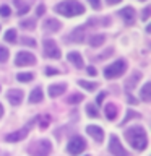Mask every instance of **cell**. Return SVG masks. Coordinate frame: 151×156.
<instances>
[{"label":"cell","mask_w":151,"mask_h":156,"mask_svg":"<svg viewBox=\"0 0 151 156\" xmlns=\"http://www.w3.org/2000/svg\"><path fill=\"white\" fill-rule=\"evenodd\" d=\"M125 138L132 145V148L143 151L148 146V136L143 127H130L125 130Z\"/></svg>","instance_id":"6da1fadb"},{"label":"cell","mask_w":151,"mask_h":156,"mask_svg":"<svg viewBox=\"0 0 151 156\" xmlns=\"http://www.w3.org/2000/svg\"><path fill=\"white\" fill-rule=\"evenodd\" d=\"M55 12H58L67 18H72V16H78V15L85 13V7L80 2H76V0H65V2L55 5Z\"/></svg>","instance_id":"7a4b0ae2"},{"label":"cell","mask_w":151,"mask_h":156,"mask_svg":"<svg viewBox=\"0 0 151 156\" xmlns=\"http://www.w3.org/2000/svg\"><path fill=\"white\" fill-rule=\"evenodd\" d=\"M52 151V145L49 140H39L29 146V153L33 156H49Z\"/></svg>","instance_id":"3957f363"},{"label":"cell","mask_w":151,"mask_h":156,"mask_svg":"<svg viewBox=\"0 0 151 156\" xmlns=\"http://www.w3.org/2000/svg\"><path fill=\"white\" fill-rule=\"evenodd\" d=\"M125 68H127V62L120 58V60L114 62L112 65L106 67V70H104V76H106V78H109V80H111V78H117V76L124 75Z\"/></svg>","instance_id":"277c9868"},{"label":"cell","mask_w":151,"mask_h":156,"mask_svg":"<svg viewBox=\"0 0 151 156\" xmlns=\"http://www.w3.org/2000/svg\"><path fill=\"white\" fill-rule=\"evenodd\" d=\"M85 148H86V141L83 140V136H80V135H75V136H73V138L68 141V146H67L68 153L73 154V156L80 154Z\"/></svg>","instance_id":"5b68a950"},{"label":"cell","mask_w":151,"mask_h":156,"mask_svg":"<svg viewBox=\"0 0 151 156\" xmlns=\"http://www.w3.org/2000/svg\"><path fill=\"white\" fill-rule=\"evenodd\" d=\"M44 55L49 58H60L62 52L54 39H44Z\"/></svg>","instance_id":"8992f818"},{"label":"cell","mask_w":151,"mask_h":156,"mask_svg":"<svg viewBox=\"0 0 151 156\" xmlns=\"http://www.w3.org/2000/svg\"><path fill=\"white\" fill-rule=\"evenodd\" d=\"M109 151L112 153V156H128V153H127V150L122 146L120 140L117 135H111L109 138Z\"/></svg>","instance_id":"52a82bcc"},{"label":"cell","mask_w":151,"mask_h":156,"mask_svg":"<svg viewBox=\"0 0 151 156\" xmlns=\"http://www.w3.org/2000/svg\"><path fill=\"white\" fill-rule=\"evenodd\" d=\"M36 63V57L29 52H18L16 58H15V65L18 67H26V65H33Z\"/></svg>","instance_id":"ba28073f"},{"label":"cell","mask_w":151,"mask_h":156,"mask_svg":"<svg viewBox=\"0 0 151 156\" xmlns=\"http://www.w3.org/2000/svg\"><path fill=\"white\" fill-rule=\"evenodd\" d=\"M86 133L91 135L93 138H94L96 141H99V143L104 140V130H102L101 127H97V125H88L86 127Z\"/></svg>","instance_id":"9c48e42d"},{"label":"cell","mask_w":151,"mask_h":156,"mask_svg":"<svg viewBox=\"0 0 151 156\" xmlns=\"http://www.w3.org/2000/svg\"><path fill=\"white\" fill-rule=\"evenodd\" d=\"M119 13H120V16L124 18L125 24H130V26H132V24L135 23V16H136V15H135V10L132 8V7H125V8H122Z\"/></svg>","instance_id":"30bf717a"},{"label":"cell","mask_w":151,"mask_h":156,"mask_svg":"<svg viewBox=\"0 0 151 156\" xmlns=\"http://www.w3.org/2000/svg\"><path fill=\"white\" fill-rule=\"evenodd\" d=\"M26 135H28V127H24V129H21V130H16V132H13V133H8L7 136H5V140L10 141V143H15V141L23 140Z\"/></svg>","instance_id":"8fae6325"},{"label":"cell","mask_w":151,"mask_h":156,"mask_svg":"<svg viewBox=\"0 0 151 156\" xmlns=\"http://www.w3.org/2000/svg\"><path fill=\"white\" fill-rule=\"evenodd\" d=\"M85 31H86V26H76L73 31L70 33V37H72V41H75V42H83L85 41Z\"/></svg>","instance_id":"7c38bea8"},{"label":"cell","mask_w":151,"mask_h":156,"mask_svg":"<svg viewBox=\"0 0 151 156\" xmlns=\"http://www.w3.org/2000/svg\"><path fill=\"white\" fill-rule=\"evenodd\" d=\"M7 98H8V101L12 102L13 106H18V104H21V101H23V91H19V90H10L7 93Z\"/></svg>","instance_id":"4fadbf2b"},{"label":"cell","mask_w":151,"mask_h":156,"mask_svg":"<svg viewBox=\"0 0 151 156\" xmlns=\"http://www.w3.org/2000/svg\"><path fill=\"white\" fill-rule=\"evenodd\" d=\"M65 90H67L65 83H58V85H51L47 91H49V96L51 98H57V96H60Z\"/></svg>","instance_id":"5bb4252c"},{"label":"cell","mask_w":151,"mask_h":156,"mask_svg":"<svg viewBox=\"0 0 151 156\" xmlns=\"http://www.w3.org/2000/svg\"><path fill=\"white\" fill-rule=\"evenodd\" d=\"M60 21H57L55 18H49V20H46L44 21V28H46V31H51V33H55V31H58L60 29Z\"/></svg>","instance_id":"9a60e30c"},{"label":"cell","mask_w":151,"mask_h":156,"mask_svg":"<svg viewBox=\"0 0 151 156\" xmlns=\"http://www.w3.org/2000/svg\"><path fill=\"white\" fill-rule=\"evenodd\" d=\"M67 58H68V62H72L76 68H83V58L80 55V52H68Z\"/></svg>","instance_id":"2e32d148"},{"label":"cell","mask_w":151,"mask_h":156,"mask_svg":"<svg viewBox=\"0 0 151 156\" xmlns=\"http://www.w3.org/2000/svg\"><path fill=\"white\" fill-rule=\"evenodd\" d=\"M140 78H141V73L140 72H133V73H132V76L125 81V90H128V91L133 90L135 85H136V81H140Z\"/></svg>","instance_id":"e0dca14e"},{"label":"cell","mask_w":151,"mask_h":156,"mask_svg":"<svg viewBox=\"0 0 151 156\" xmlns=\"http://www.w3.org/2000/svg\"><path fill=\"white\" fill-rule=\"evenodd\" d=\"M44 99V93L41 88H36V90L31 91V94H29V102L31 104H36V102H41Z\"/></svg>","instance_id":"ac0fdd59"},{"label":"cell","mask_w":151,"mask_h":156,"mask_svg":"<svg viewBox=\"0 0 151 156\" xmlns=\"http://www.w3.org/2000/svg\"><path fill=\"white\" fill-rule=\"evenodd\" d=\"M106 117L109 120H114L117 117V106L112 104V102H109V104H106Z\"/></svg>","instance_id":"d6986e66"},{"label":"cell","mask_w":151,"mask_h":156,"mask_svg":"<svg viewBox=\"0 0 151 156\" xmlns=\"http://www.w3.org/2000/svg\"><path fill=\"white\" fill-rule=\"evenodd\" d=\"M151 83H146V85L141 88V91H140V96H141V99H143L145 102H149L151 101Z\"/></svg>","instance_id":"ffe728a7"},{"label":"cell","mask_w":151,"mask_h":156,"mask_svg":"<svg viewBox=\"0 0 151 156\" xmlns=\"http://www.w3.org/2000/svg\"><path fill=\"white\" fill-rule=\"evenodd\" d=\"M104 39H106L104 34H94V36H91V39H90V46H93V47L101 46V44L104 42Z\"/></svg>","instance_id":"44dd1931"},{"label":"cell","mask_w":151,"mask_h":156,"mask_svg":"<svg viewBox=\"0 0 151 156\" xmlns=\"http://www.w3.org/2000/svg\"><path fill=\"white\" fill-rule=\"evenodd\" d=\"M86 114L91 117V119H97L99 117V111L94 104H86Z\"/></svg>","instance_id":"7402d4cb"},{"label":"cell","mask_w":151,"mask_h":156,"mask_svg":"<svg viewBox=\"0 0 151 156\" xmlns=\"http://www.w3.org/2000/svg\"><path fill=\"white\" fill-rule=\"evenodd\" d=\"M78 85H80L81 88H85V90H88V91H94L97 88V83H91V81H86V80H80Z\"/></svg>","instance_id":"603a6c76"},{"label":"cell","mask_w":151,"mask_h":156,"mask_svg":"<svg viewBox=\"0 0 151 156\" xmlns=\"http://www.w3.org/2000/svg\"><path fill=\"white\" fill-rule=\"evenodd\" d=\"M5 41L7 42H16V29H8L7 33H5Z\"/></svg>","instance_id":"cb8c5ba5"},{"label":"cell","mask_w":151,"mask_h":156,"mask_svg":"<svg viewBox=\"0 0 151 156\" xmlns=\"http://www.w3.org/2000/svg\"><path fill=\"white\" fill-rule=\"evenodd\" d=\"M15 5L18 7V15H24V13L29 12V5L19 2V0H15Z\"/></svg>","instance_id":"d4e9b609"},{"label":"cell","mask_w":151,"mask_h":156,"mask_svg":"<svg viewBox=\"0 0 151 156\" xmlns=\"http://www.w3.org/2000/svg\"><path fill=\"white\" fill-rule=\"evenodd\" d=\"M83 99H85V98H83V94H80V93H76V94L68 96L67 102H68V104H78V102H81Z\"/></svg>","instance_id":"484cf974"},{"label":"cell","mask_w":151,"mask_h":156,"mask_svg":"<svg viewBox=\"0 0 151 156\" xmlns=\"http://www.w3.org/2000/svg\"><path fill=\"white\" fill-rule=\"evenodd\" d=\"M19 26L24 28V29H34L36 28V21H34V20H24V21H21Z\"/></svg>","instance_id":"4316f807"},{"label":"cell","mask_w":151,"mask_h":156,"mask_svg":"<svg viewBox=\"0 0 151 156\" xmlns=\"http://www.w3.org/2000/svg\"><path fill=\"white\" fill-rule=\"evenodd\" d=\"M16 78H18V81L28 83V81H31L33 78H34V75H33V73H19V75H18Z\"/></svg>","instance_id":"83f0119b"},{"label":"cell","mask_w":151,"mask_h":156,"mask_svg":"<svg viewBox=\"0 0 151 156\" xmlns=\"http://www.w3.org/2000/svg\"><path fill=\"white\" fill-rule=\"evenodd\" d=\"M8 55H10V52H8L3 46H0V62L5 63V62L8 60Z\"/></svg>","instance_id":"f1b7e54d"},{"label":"cell","mask_w":151,"mask_h":156,"mask_svg":"<svg viewBox=\"0 0 151 156\" xmlns=\"http://www.w3.org/2000/svg\"><path fill=\"white\" fill-rule=\"evenodd\" d=\"M10 13H12V10H10L8 5H2V7H0V16L7 18V16H10Z\"/></svg>","instance_id":"f546056e"},{"label":"cell","mask_w":151,"mask_h":156,"mask_svg":"<svg viewBox=\"0 0 151 156\" xmlns=\"http://www.w3.org/2000/svg\"><path fill=\"white\" fill-rule=\"evenodd\" d=\"M21 44H26V46H31V47H36V41L31 37H21Z\"/></svg>","instance_id":"4dcf8cb0"},{"label":"cell","mask_w":151,"mask_h":156,"mask_svg":"<svg viewBox=\"0 0 151 156\" xmlns=\"http://www.w3.org/2000/svg\"><path fill=\"white\" fill-rule=\"evenodd\" d=\"M133 117H140V114H136V112H133V111H128V112H127V117L124 119V122H122V124H125V122H128L130 119H133Z\"/></svg>","instance_id":"1f68e13d"},{"label":"cell","mask_w":151,"mask_h":156,"mask_svg":"<svg viewBox=\"0 0 151 156\" xmlns=\"http://www.w3.org/2000/svg\"><path fill=\"white\" fill-rule=\"evenodd\" d=\"M88 2L91 3V7L94 10H99L101 8V0H88Z\"/></svg>","instance_id":"d6a6232c"},{"label":"cell","mask_w":151,"mask_h":156,"mask_svg":"<svg viewBox=\"0 0 151 156\" xmlns=\"http://www.w3.org/2000/svg\"><path fill=\"white\" fill-rule=\"evenodd\" d=\"M46 75H58V70H55V68H51V67H47V68H46Z\"/></svg>","instance_id":"836d02e7"},{"label":"cell","mask_w":151,"mask_h":156,"mask_svg":"<svg viewBox=\"0 0 151 156\" xmlns=\"http://www.w3.org/2000/svg\"><path fill=\"white\" fill-rule=\"evenodd\" d=\"M44 12H46V7H44V5H39V7H37V10H36L37 16H42V15H44Z\"/></svg>","instance_id":"e575fe53"},{"label":"cell","mask_w":151,"mask_h":156,"mask_svg":"<svg viewBox=\"0 0 151 156\" xmlns=\"http://www.w3.org/2000/svg\"><path fill=\"white\" fill-rule=\"evenodd\" d=\"M149 12H151V8H149V7H146V8L143 10V15H141V18H143V20H148V16H149Z\"/></svg>","instance_id":"d590c367"},{"label":"cell","mask_w":151,"mask_h":156,"mask_svg":"<svg viewBox=\"0 0 151 156\" xmlns=\"http://www.w3.org/2000/svg\"><path fill=\"white\" fill-rule=\"evenodd\" d=\"M112 52H114V51H112V49H107V51H106L104 54H102V55H99V57H97V58H101V60H102V58H106L107 55H111Z\"/></svg>","instance_id":"8d00e7d4"},{"label":"cell","mask_w":151,"mask_h":156,"mask_svg":"<svg viewBox=\"0 0 151 156\" xmlns=\"http://www.w3.org/2000/svg\"><path fill=\"white\" fill-rule=\"evenodd\" d=\"M49 122H51V119H49V115H46V119H42V124H41V127H42V129H46V127L49 125Z\"/></svg>","instance_id":"74e56055"},{"label":"cell","mask_w":151,"mask_h":156,"mask_svg":"<svg viewBox=\"0 0 151 156\" xmlns=\"http://www.w3.org/2000/svg\"><path fill=\"white\" fill-rule=\"evenodd\" d=\"M104 96H106V93H101V94L96 98V102H97V104H101V102H102V99H104Z\"/></svg>","instance_id":"f35d334b"},{"label":"cell","mask_w":151,"mask_h":156,"mask_svg":"<svg viewBox=\"0 0 151 156\" xmlns=\"http://www.w3.org/2000/svg\"><path fill=\"white\" fill-rule=\"evenodd\" d=\"M88 73H90V75H96V70L93 67H88Z\"/></svg>","instance_id":"ab89813d"},{"label":"cell","mask_w":151,"mask_h":156,"mask_svg":"<svg viewBox=\"0 0 151 156\" xmlns=\"http://www.w3.org/2000/svg\"><path fill=\"white\" fill-rule=\"evenodd\" d=\"M119 2H120V0H107V3H109V5H117Z\"/></svg>","instance_id":"60d3db41"},{"label":"cell","mask_w":151,"mask_h":156,"mask_svg":"<svg viewBox=\"0 0 151 156\" xmlns=\"http://www.w3.org/2000/svg\"><path fill=\"white\" fill-rule=\"evenodd\" d=\"M3 115V107H2V104H0V117Z\"/></svg>","instance_id":"b9f144b4"}]
</instances>
